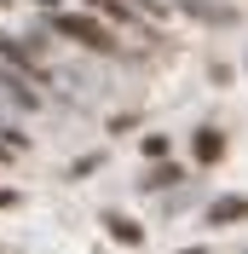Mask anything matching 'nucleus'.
<instances>
[{
    "mask_svg": "<svg viewBox=\"0 0 248 254\" xmlns=\"http://www.w3.org/2000/svg\"><path fill=\"white\" fill-rule=\"evenodd\" d=\"M47 29H52V35H69V41H81L87 52H116L110 23H98V17H87V12H47Z\"/></svg>",
    "mask_w": 248,
    "mask_h": 254,
    "instance_id": "1",
    "label": "nucleus"
},
{
    "mask_svg": "<svg viewBox=\"0 0 248 254\" xmlns=\"http://www.w3.org/2000/svg\"><path fill=\"white\" fill-rule=\"evenodd\" d=\"M179 12H190V17H202V23H219V29H231L237 23V6H219V0H173Z\"/></svg>",
    "mask_w": 248,
    "mask_h": 254,
    "instance_id": "2",
    "label": "nucleus"
},
{
    "mask_svg": "<svg viewBox=\"0 0 248 254\" xmlns=\"http://www.w3.org/2000/svg\"><path fill=\"white\" fill-rule=\"evenodd\" d=\"M190 156H196L202 168H214V162L225 156V133H219V127H196V133H190Z\"/></svg>",
    "mask_w": 248,
    "mask_h": 254,
    "instance_id": "3",
    "label": "nucleus"
},
{
    "mask_svg": "<svg viewBox=\"0 0 248 254\" xmlns=\"http://www.w3.org/2000/svg\"><path fill=\"white\" fill-rule=\"evenodd\" d=\"M0 87H6V98H12L17 110H35V104H41V93L29 87V75H17V69H6V64H0Z\"/></svg>",
    "mask_w": 248,
    "mask_h": 254,
    "instance_id": "4",
    "label": "nucleus"
},
{
    "mask_svg": "<svg viewBox=\"0 0 248 254\" xmlns=\"http://www.w3.org/2000/svg\"><path fill=\"white\" fill-rule=\"evenodd\" d=\"M248 220V196H214L208 202V225H237Z\"/></svg>",
    "mask_w": 248,
    "mask_h": 254,
    "instance_id": "5",
    "label": "nucleus"
},
{
    "mask_svg": "<svg viewBox=\"0 0 248 254\" xmlns=\"http://www.w3.org/2000/svg\"><path fill=\"white\" fill-rule=\"evenodd\" d=\"M98 17H110V23H122V29H139V6L133 0H87Z\"/></svg>",
    "mask_w": 248,
    "mask_h": 254,
    "instance_id": "6",
    "label": "nucleus"
},
{
    "mask_svg": "<svg viewBox=\"0 0 248 254\" xmlns=\"http://www.w3.org/2000/svg\"><path fill=\"white\" fill-rule=\"evenodd\" d=\"M98 225H104V231H110L116 243H127V249H133V243H144V231H139L133 220H127V214H116V208H104V214H98Z\"/></svg>",
    "mask_w": 248,
    "mask_h": 254,
    "instance_id": "7",
    "label": "nucleus"
},
{
    "mask_svg": "<svg viewBox=\"0 0 248 254\" xmlns=\"http://www.w3.org/2000/svg\"><path fill=\"white\" fill-rule=\"evenodd\" d=\"M179 179H185V168H179V162H173V168L162 162V168H150V174H144L139 185H144V190H168V185H179Z\"/></svg>",
    "mask_w": 248,
    "mask_h": 254,
    "instance_id": "8",
    "label": "nucleus"
},
{
    "mask_svg": "<svg viewBox=\"0 0 248 254\" xmlns=\"http://www.w3.org/2000/svg\"><path fill=\"white\" fill-rule=\"evenodd\" d=\"M144 156H150V162L168 156V133H144Z\"/></svg>",
    "mask_w": 248,
    "mask_h": 254,
    "instance_id": "9",
    "label": "nucleus"
},
{
    "mask_svg": "<svg viewBox=\"0 0 248 254\" xmlns=\"http://www.w3.org/2000/svg\"><path fill=\"white\" fill-rule=\"evenodd\" d=\"M12 156H17V144H12V139H0V168H6Z\"/></svg>",
    "mask_w": 248,
    "mask_h": 254,
    "instance_id": "10",
    "label": "nucleus"
},
{
    "mask_svg": "<svg viewBox=\"0 0 248 254\" xmlns=\"http://www.w3.org/2000/svg\"><path fill=\"white\" fill-rule=\"evenodd\" d=\"M0 208H17V190H0Z\"/></svg>",
    "mask_w": 248,
    "mask_h": 254,
    "instance_id": "11",
    "label": "nucleus"
},
{
    "mask_svg": "<svg viewBox=\"0 0 248 254\" xmlns=\"http://www.w3.org/2000/svg\"><path fill=\"white\" fill-rule=\"evenodd\" d=\"M185 254H208V249H185Z\"/></svg>",
    "mask_w": 248,
    "mask_h": 254,
    "instance_id": "12",
    "label": "nucleus"
}]
</instances>
